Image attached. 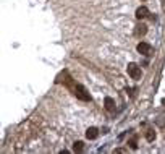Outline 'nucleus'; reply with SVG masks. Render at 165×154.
Returning <instances> with one entry per match:
<instances>
[{
    "instance_id": "f257e3e1",
    "label": "nucleus",
    "mask_w": 165,
    "mask_h": 154,
    "mask_svg": "<svg viewBox=\"0 0 165 154\" xmlns=\"http://www.w3.org/2000/svg\"><path fill=\"white\" fill-rule=\"evenodd\" d=\"M73 94L76 96L78 99H81V101H91L89 93H87V91H86V88H84V86H81V84L73 86Z\"/></svg>"
},
{
    "instance_id": "f03ea898",
    "label": "nucleus",
    "mask_w": 165,
    "mask_h": 154,
    "mask_svg": "<svg viewBox=\"0 0 165 154\" xmlns=\"http://www.w3.org/2000/svg\"><path fill=\"white\" fill-rule=\"evenodd\" d=\"M126 70H128V75L131 76L133 80H138V78H141V68H139V66L136 65V63H130V65H128V68H126Z\"/></svg>"
},
{
    "instance_id": "7ed1b4c3",
    "label": "nucleus",
    "mask_w": 165,
    "mask_h": 154,
    "mask_svg": "<svg viewBox=\"0 0 165 154\" xmlns=\"http://www.w3.org/2000/svg\"><path fill=\"white\" fill-rule=\"evenodd\" d=\"M138 52L142 54V55H149V52H151V44H149V42H139V44H138Z\"/></svg>"
},
{
    "instance_id": "20e7f679",
    "label": "nucleus",
    "mask_w": 165,
    "mask_h": 154,
    "mask_svg": "<svg viewBox=\"0 0 165 154\" xmlns=\"http://www.w3.org/2000/svg\"><path fill=\"white\" fill-rule=\"evenodd\" d=\"M97 136H99V130H97L95 127H89L86 130V138L87 140H95Z\"/></svg>"
},
{
    "instance_id": "39448f33",
    "label": "nucleus",
    "mask_w": 165,
    "mask_h": 154,
    "mask_svg": "<svg viewBox=\"0 0 165 154\" xmlns=\"http://www.w3.org/2000/svg\"><path fill=\"white\" fill-rule=\"evenodd\" d=\"M147 15H149V10L146 7H139L138 10H136V18H138V20H144V18H147Z\"/></svg>"
},
{
    "instance_id": "423d86ee",
    "label": "nucleus",
    "mask_w": 165,
    "mask_h": 154,
    "mask_svg": "<svg viewBox=\"0 0 165 154\" xmlns=\"http://www.w3.org/2000/svg\"><path fill=\"white\" fill-rule=\"evenodd\" d=\"M146 33H147V26H146V24H138V26L134 28V34L138 36V37L144 36Z\"/></svg>"
},
{
    "instance_id": "0eeeda50",
    "label": "nucleus",
    "mask_w": 165,
    "mask_h": 154,
    "mask_svg": "<svg viewBox=\"0 0 165 154\" xmlns=\"http://www.w3.org/2000/svg\"><path fill=\"white\" fill-rule=\"evenodd\" d=\"M104 105H105V109L109 110V112H113V110H115V101H113L112 98H105Z\"/></svg>"
},
{
    "instance_id": "6e6552de",
    "label": "nucleus",
    "mask_w": 165,
    "mask_h": 154,
    "mask_svg": "<svg viewBox=\"0 0 165 154\" xmlns=\"http://www.w3.org/2000/svg\"><path fill=\"white\" fill-rule=\"evenodd\" d=\"M146 140H147V141H154V140H155V131H154L152 128L146 130Z\"/></svg>"
},
{
    "instance_id": "1a4fd4ad",
    "label": "nucleus",
    "mask_w": 165,
    "mask_h": 154,
    "mask_svg": "<svg viewBox=\"0 0 165 154\" xmlns=\"http://www.w3.org/2000/svg\"><path fill=\"white\" fill-rule=\"evenodd\" d=\"M73 149H75L76 152H81V151L84 149V143H83V141H76V143L73 144Z\"/></svg>"
},
{
    "instance_id": "9d476101",
    "label": "nucleus",
    "mask_w": 165,
    "mask_h": 154,
    "mask_svg": "<svg viewBox=\"0 0 165 154\" xmlns=\"http://www.w3.org/2000/svg\"><path fill=\"white\" fill-rule=\"evenodd\" d=\"M128 144H130L131 149H138V140H136V138H131V140L128 141Z\"/></svg>"
}]
</instances>
